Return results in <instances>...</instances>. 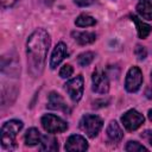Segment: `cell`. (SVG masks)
<instances>
[{
    "mask_svg": "<svg viewBox=\"0 0 152 152\" xmlns=\"http://www.w3.org/2000/svg\"><path fill=\"white\" fill-rule=\"evenodd\" d=\"M64 148L66 151H86L88 148V142L82 135L72 134L68 138Z\"/></svg>",
    "mask_w": 152,
    "mask_h": 152,
    "instance_id": "12",
    "label": "cell"
},
{
    "mask_svg": "<svg viewBox=\"0 0 152 152\" xmlns=\"http://www.w3.org/2000/svg\"><path fill=\"white\" fill-rule=\"evenodd\" d=\"M72 72H74L72 66H71L70 64H64V65L61 68V70H59V76H61L62 78H68V77H70V76L72 75Z\"/></svg>",
    "mask_w": 152,
    "mask_h": 152,
    "instance_id": "22",
    "label": "cell"
},
{
    "mask_svg": "<svg viewBox=\"0 0 152 152\" xmlns=\"http://www.w3.org/2000/svg\"><path fill=\"white\" fill-rule=\"evenodd\" d=\"M94 58H95V53L90 52V51H87V52H83V53L78 55L77 63H78L80 66H87L94 61Z\"/></svg>",
    "mask_w": 152,
    "mask_h": 152,
    "instance_id": "20",
    "label": "cell"
},
{
    "mask_svg": "<svg viewBox=\"0 0 152 152\" xmlns=\"http://www.w3.org/2000/svg\"><path fill=\"white\" fill-rule=\"evenodd\" d=\"M48 108L55 109V110H62L66 114H70L71 109L68 106V103L64 101V99L55 91H51L49 94V100H48Z\"/></svg>",
    "mask_w": 152,
    "mask_h": 152,
    "instance_id": "10",
    "label": "cell"
},
{
    "mask_svg": "<svg viewBox=\"0 0 152 152\" xmlns=\"http://www.w3.org/2000/svg\"><path fill=\"white\" fill-rule=\"evenodd\" d=\"M24 124L20 120H10L1 127V145L6 150H14L17 147V134L21 131Z\"/></svg>",
    "mask_w": 152,
    "mask_h": 152,
    "instance_id": "2",
    "label": "cell"
},
{
    "mask_svg": "<svg viewBox=\"0 0 152 152\" xmlns=\"http://www.w3.org/2000/svg\"><path fill=\"white\" fill-rule=\"evenodd\" d=\"M131 19L132 21L137 26V31H138V36L140 39H145L152 31V26H150L148 24L144 23L142 20H140L137 15H131Z\"/></svg>",
    "mask_w": 152,
    "mask_h": 152,
    "instance_id": "15",
    "label": "cell"
},
{
    "mask_svg": "<svg viewBox=\"0 0 152 152\" xmlns=\"http://www.w3.org/2000/svg\"><path fill=\"white\" fill-rule=\"evenodd\" d=\"M42 126L43 128L48 132V133H62L64 131L68 129V124L61 119L59 116L57 115H53V114H45L42 116Z\"/></svg>",
    "mask_w": 152,
    "mask_h": 152,
    "instance_id": "4",
    "label": "cell"
},
{
    "mask_svg": "<svg viewBox=\"0 0 152 152\" xmlns=\"http://www.w3.org/2000/svg\"><path fill=\"white\" fill-rule=\"evenodd\" d=\"M50 43V36L44 28H37L30 34L26 43V53L27 70L32 77H39L42 75Z\"/></svg>",
    "mask_w": 152,
    "mask_h": 152,
    "instance_id": "1",
    "label": "cell"
},
{
    "mask_svg": "<svg viewBox=\"0 0 152 152\" xmlns=\"http://www.w3.org/2000/svg\"><path fill=\"white\" fill-rule=\"evenodd\" d=\"M1 71L8 76L17 77L20 74V64L15 55L8 52V55H4L1 57Z\"/></svg>",
    "mask_w": 152,
    "mask_h": 152,
    "instance_id": "8",
    "label": "cell"
},
{
    "mask_svg": "<svg viewBox=\"0 0 152 152\" xmlns=\"http://www.w3.org/2000/svg\"><path fill=\"white\" fill-rule=\"evenodd\" d=\"M126 151H129V152H135V151H146L147 147H145L144 145L139 144L138 141H128L126 147H125Z\"/></svg>",
    "mask_w": 152,
    "mask_h": 152,
    "instance_id": "21",
    "label": "cell"
},
{
    "mask_svg": "<svg viewBox=\"0 0 152 152\" xmlns=\"http://www.w3.org/2000/svg\"><path fill=\"white\" fill-rule=\"evenodd\" d=\"M40 150L42 151H57L58 142L53 135H43L40 140Z\"/></svg>",
    "mask_w": 152,
    "mask_h": 152,
    "instance_id": "17",
    "label": "cell"
},
{
    "mask_svg": "<svg viewBox=\"0 0 152 152\" xmlns=\"http://www.w3.org/2000/svg\"><path fill=\"white\" fill-rule=\"evenodd\" d=\"M91 82H93V90L97 94H107L109 90V81L107 75L101 70V69H96L93 72L91 76Z\"/></svg>",
    "mask_w": 152,
    "mask_h": 152,
    "instance_id": "9",
    "label": "cell"
},
{
    "mask_svg": "<svg viewBox=\"0 0 152 152\" xmlns=\"http://www.w3.org/2000/svg\"><path fill=\"white\" fill-rule=\"evenodd\" d=\"M42 137L43 135L40 134V132L37 128H33L32 127V128L27 129L26 133H25V144L27 146H34V145H37V144L40 142Z\"/></svg>",
    "mask_w": 152,
    "mask_h": 152,
    "instance_id": "18",
    "label": "cell"
},
{
    "mask_svg": "<svg viewBox=\"0 0 152 152\" xmlns=\"http://www.w3.org/2000/svg\"><path fill=\"white\" fill-rule=\"evenodd\" d=\"M137 12L146 20H152V2L148 0H141L137 5Z\"/></svg>",
    "mask_w": 152,
    "mask_h": 152,
    "instance_id": "16",
    "label": "cell"
},
{
    "mask_svg": "<svg viewBox=\"0 0 152 152\" xmlns=\"http://www.w3.org/2000/svg\"><path fill=\"white\" fill-rule=\"evenodd\" d=\"M75 2H76L78 6L84 7V6H89V5H91V4L94 2V0H75Z\"/></svg>",
    "mask_w": 152,
    "mask_h": 152,
    "instance_id": "25",
    "label": "cell"
},
{
    "mask_svg": "<svg viewBox=\"0 0 152 152\" xmlns=\"http://www.w3.org/2000/svg\"><path fill=\"white\" fill-rule=\"evenodd\" d=\"M144 121H145L144 115L135 109H129L121 116V122L124 124L125 128L131 132L138 129L144 124Z\"/></svg>",
    "mask_w": 152,
    "mask_h": 152,
    "instance_id": "7",
    "label": "cell"
},
{
    "mask_svg": "<svg viewBox=\"0 0 152 152\" xmlns=\"http://www.w3.org/2000/svg\"><path fill=\"white\" fill-rule=\"evenodd\" d=\"M147 115H148V119L152 121V109H150V110H148V114H147Z\"/></svg>",
    "mask_w": 152,
    "mask_h": 152,
    "instance_id": "27",
    "label": "cell"
},
{
    "mask_svg": "<svg viewBox=\"0 0 152 152\" xmlns=\"http://www.w3.org/2000/svg\"><path fill=\"white\" fill-rule=\"evenodd\" d=\"M17 2V0H1V4L4 7H11Z\"/></svg>",
    "mask_w": 152,
    "mask_h": 152,
    "instance_id": "26",
    "label": "cell"
},
{
    "mask_svg": "<svg viewBox=\"0 0 152 152\" xmlns=\"http://www.w3.org/2000/svg\"><path fill=\"white\" fill-rule=\"evenodd\" d=\"M83 88H84V82L82 75H78L71 80H69L64 84V89L69 94L70 99L74 102H78L83 95Z\"/></svg>",
    "mask_w": 152,
    "mask_h": 152,
    "instance_id": "6",
    "label": "cell"
},
{
    "mask_svg": "<svg viewBox=\"0 0 152 152\" xmlns=\"http://www.w3.org/2000/svg\"><path fill=\"white\" fill-rule=\"evenodd\" d=\"M102 125H103L102 119L94 114H86L80 120V128L89 138H95L100 133Z\"/></svg>",
    "mask_w": 152,
    "mask_h": 152,
    "instance_id": "3",
    "label": "cell"
},
{
    "mask_svg": "<svg viewBox=\"0 0 152 152\" xmlns=\"http://www.w3.org/2000/svg\"><path fill=\"white\" fill-rule=\"evenodd\" d=\"M75 24L78 27H88V26H94L96 24V20L88 14H81L76 18Z\"/></svg>",
    "mask_w": 152,
    "mask_h": 152,
    "instance_id": "19",
    "label": "cell"
},
{
    "mask_svg": "<svg viewBox=\"0 0 152 152\" xmlns=\"http://www.w3.org/2000/svg\"><path fill=\"white\" fill-rule=\"evenodd\" d=\"M69 52H68V48L64 43H58L56 45V48L53 49L52 51V55H51V59H50V68L51 69H56L61 63L62 61L68 57Z\"/></svg>",
    "mask_w": 152,
    "mask_h": 152,
    "instance_id": "11",
    "label": "cell"
},
{
    "mask_svg": "<svg viewBox=\"0 0 152 152\" xmlns=\"http://www.w3.org/2000/svg\"><path fill=\"white\" fill-rule=\"evenodd\" d=\"M151 83H152V71H151Z\"/></svg>",
    "mask_w": 152,
    "mask_h": 152,
    "instance_id": "28",
    "label": "cell"
},
{
    "mask_svg": "<svg viewBox=\"0 0 152 152\" xmlns=\"http://www.w3.org/2000/svg\"><path fill=\"white\" fill-rule=\"evenodd\" d=\"M71 36L81 45L91 44L96 39V34L94 32H78V31H72L71 32Z\"/></svg>",
    "mask_w": 152,
    "mask_h": 152,
    "instance_id": "14",
    "label": "cell"
},
{
    "mask_svg": "<svg viewBox=\"0 0 152 152\" xmlns=\"http://www.w3.org/2000/svg\"><path fill=\"white\" fill-rule=\"evenodd\" d=\"M142 84V72L138 66H132L127 71L125 80V88L128 93H135Z\"/></svg>",
    "mask_w": 152,
    "mask_h": 152,
    "instance_id": "5",
    "label": "cell"
},
{
    "mask_svg": "<svg viewBox=\"0 0 152 152\" xmlns=\"http://www.w3.org/2000/svg\"><path fill=\"white\" fill-rule=\"evenodd\" d=\"M140 137H141L144 140H146V141L152 146V129H146V131H144V132L140 134Z\"/></svg>",
    "mask_w": 152,
    "mask_h": 152,
    "instance_id": "24",
    "label": "cell"
},
{
    "mask_svg": "<svg viewBox=\"0 0 152 152\" xmlns=\"http://www.w3.org/2000/svg\"><path fill=\"white\" fill-rule=\"evenodd\" d=\"M106 133H107V138L110 142L113 144H118L121 141V139L124 138V132L121 131L120 126L118 125L116 121H110L107 129H106Z\"/></svg>",
    "mask_w": 152,
    "mask_h": 152,
    "instance_id": "13",
    "label": "cell"
},
{
    "mask_svg": "<svg viewBox=\"0 0 152 152\" xmlns=\"http://www.w3.org/2000/svg\"><path fill=\"white\" fill-rule=\"evenodd\" d=\"M134 55L137 56V58L138 59H145L146 58V56H147V51H146V49L144 48V46H141V45H137L135 46V49H134Z\"/></svg>",
    "mask_w": 152,
    "mask_h": 152,
    "instance_id": "23",
    "label": "cell"
}]
</instances>
